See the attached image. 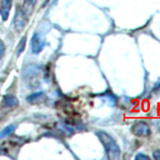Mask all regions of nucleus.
Returning a JSON list of instances; mask_svg holds the SVG:
<instances>
[{"mask_svg": "<svg viewBox=\"0 0 160 160\" xmlns=\"http://www.w3.org/2000/svg\"><path fill=\"white\" fill-rule=\"evenodd\" d=\"M97 136L99 137L100 141L102 142L108 157L110 159H117L120 155V149L116 142L114 141V139L105 132H98Z\"/></svg>", "mask_w": 160, "mask_h": 160, "instance_id": "f257e3e1", "label": "nucleus"}, {"mask_svg": "<svg viewBox=\"0 0 160 160\" xmlns=\"http://www.w3.org/2000/svg\"><path fill=\"white\" fill-rule=\"evenodd\" d=\"M27 20L28 16L25 14L22 9H17L16 14H15L14 17V28L17 32H21L23 31V29L25 28L27 24Z\"/></svg>", "mask_w": 160, "mask_h": 160, "instance_id": "f03ea898", "label": "nucleus"}, {"mask_svg": "<svg viewBox=\"0 0 160 160\" xmlns=\"http://www.w3.org/2000/svg\"><path fill=\"white\" fill-rule=\"evenodd\" d=\"M133 134L137 135L140 137H147L150 134V128L149 126L144 122H138L132 127Z\"/></svg>", "mask_w": 160, "mask_h": 160, "instance_id": "7ed1b4c3", "label": "nucleus"}, {"mask_svg": "<svg viewBox=\"0 0 160 160\" xmlns=\"http://www.w3.org/2000/svg\"><path fill=\"white\" fill-rule=\"evenodd\" d=\"M45 100H46V95H45V93H43V92L34 93L32 95H29V96L26 98V101L32 105L44 103Z\"/></svg>", "mask_w": 160, "mask_h": 160, "instance_id": "20e7f679", "label": "nucleus"}, {"mask_svg": "<svg viewBox=\"0 0 160 160\" xmlns=\"http://www.w3.org/2000/svg\"><path fill=\"white\" fill-rule=\"evenodd\" d=\"M12 6V0H2L1 1V6H0V14H1L3 20H7L10 9Z\"/></svg>", "mask_w": 160, "mask_h": 160, "instance_id": "39448f33", "label": "nucleus"}, {"mask_svg": "<svg viewBox=\"0 0 160 160\" xmlns=\"http://www.w3.org/2000/svg\"><path fill=\"white\" fill-rule=\"evenodd\" d=\"M42 47H43V43L41 41V39H40V37L38 36L37 34H35L34 36L32 37V41H31L32 51L37 54L42 50Z\"/></svg>", "mask_w": 160, "mask_h": 160, "instance_id": "423d86ee", "label": "nucleus"}, {"mask_svg": "<svg viewBox=\"0 0 160 160\" xmlns=\"http://www.w3.org/2000/svg\"><path fill=\"white\" fill-rule=\"evenodd\" d=\"M35 2H36V0H24L22 11L26 14L27 16H30V15L32 14L34 10V6H35Z\"/></svg>", "mask_w": 160, "mask_h": 160, "instance_id": "0eeeda50", "label": "nucleus"}, {"mask_svg": "<svg viewBox=\"0 0 160 160\" xmlns=\"http://www.w3.org/2000/svg\"><path fill=\"white\" fill-rule=\"evenodd\" d=\"M3 102L8 108H15L18 106V99L14 95H6L3 99Z\"/></svg>", "mask_w": 160, "mask_h": 160, "instance_id": "6e6552de", "label": "nucleus"}, {"mask_svg": "<svg viewBox=\"0 0 160 160\" xmlns=\"http://www.w3.org/2000/svg\"><path fill=\"white\" fill-rule=\"evenodd\" d=\"M15 128H16V125H9V126H7L5 129H3L1 132H0V139L1 138H4V137H6V136H8L9 134H11L14 130H15Z\"/></svg>", "mask_w": 160, "mask_h": 160, "instance_id": "1a4fd4ad", "label": "nucleus"}, {"mask_svg": "<svg viewBox=\"0 0 160 160\" xmlns=\"http://www.w3.org/2000/svg\"><path fill=\"white\" fill-rule=\"evenodd\" d=\"M25 45H26V36H24L21 41L19 42L18 46H17V56H19L24 51V48H25Z\"/></svg>", "mask_w": 160, "mask_h": 160, "instance_id": "9d476101", "label": "nucleus"}, {"mask_svg": "<svg viewBox=\"0 0 160 160\" xmlns=\"http://www.w3.org/2000/svg\"><path fill=\"white\" fill-rule=\"evenodd\" d=\"M4 53H5V45L2 42V40H0V59L4 56Z\"/></svg>", "mask_w": 160, "mask_h": 160, "instance_id": "9b49d317", "label": "nucleus"}, {"mask_svg": "<svg viewBox=\"0 0 160 160\" xmlns=\"http://www.w3.org/2000/svg\"><path fill=\"white\" fill-rule=\"evenodd\" d=\"M154 154H159V156L157 155V156H155V158H156V159H160V150H158V151H156Z\"/></svg>", "mask_w": 160, "mask_h": 160, "instance_id": "f8f14e48", "label": "nucleus"}]
</instances>
